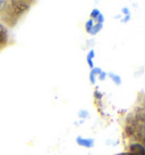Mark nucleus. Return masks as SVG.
I'll list each match as a JSON object with an SVG mask.
<instances>
[{
  "label": "nucleus",
  "instance_id": "1",
  "mask_svg": "<svg viewBox=\"0 0 145 155\" xmlns=\"http://www.w3.org/2000/svg\"><path fill=\"white\" fill-rule=\"evenodd\" d=\"M33 5L34 1H26V0L8 1L4 12L0 14V21L8 29L14 28L15 25L18 23V21L32 8Z\"/></svg>",
  "mask_w": 145,
  "mask_h": 155
},
{
  "label": "nucleus",
  "instance_id": "2",
  "mask_svg": "<svg viewBox=\"0 0 145 155\" xmlns=\"http://www.w3.org/2000/svg\"><path fill=\"white\" fill-rule=\"evenodd\" d=\"M75 143L77 146L85 148V150H92L95 146V139L93 137H85L82 135H78L75 138Z\"/></svg>",
  "mask_w": 145,
  "mask_h": 155
},
{
  "label": "nucleus",
  "instance_id": "3",
  "mask_svg": "<svg viewBox=\"0 0 145 155\" xmlns=\"http://www.w3.org/2000/svg\"><path fill=\"white\" fill-rule=\"evenodd\" d=\"M10 41L9 29L0 21V50L6 48Z\"/></svg>",
  "mask_w": 145,
  "mask_h": 155
},
{
  "label": "nucleus",
  "instance_id": "4",
  "mask_svg": "<svg viewBox=\"0 0 145 155\" xmlns=\"http://www.w3.org/2000/svg\"><path fill=\"white\" fill-rule=\"evenodd\" d=\"M127 152H131V153H134V154L145 155L144 144L138 143V141H129V144L127 146Z\"/></svg>",
  "mask_w": 145,
  "mask_h": 155
},
{
  "label": "nucleus",
  "instance_id": "5",
  "mask_svg": "<svg viewBox=\"0 0 145 155\" xmlns=\"http://www.w3.org/2000/svg\"><path fill=\"white\" fill-rule=\"evenodd\" d=\"M120 23L121 24H127L131 21V10L128 6H122L120 8Z\"/></svg>",
  "mask_w": 145,
  "mask_h": 155
},
{
  "label": "nucleus",
  "instance_id": "6",
  "mask_svg": "<svg viewBox=\"0 0 145 155\" xmlns=\"http://www.w3.org/2000/svg\"><path fill=\"white\" fill-rule=\"evenodd\" d=\"M102 70H103V68H100V66H94L93 68L90 70V72H88V81H90V83H91L92 86H97V75L101 73Z\"/></svg>",
  "mask_w": 145,
  "mask_h": 155
},
{
  "label": "nucleus",
  "instance_id": "7",
  "mask_svg": "<svg viewBox=\"0 0 145 155\" xmlns=\"http://www.w3.org/2000/svg\"><path fill=\"white\" fill-rule=\"evenodd\" d=\"M95 56H97V53H95V49L94 48H91L87 50L86 55H85V61H86V64L90 70L95 66V64H94Z\"/></svg>",
  "mask_w": 145,
  "mask_h": 155
},
{
  "label": "nucleus",
  "instance_id": "8",
  "mask_svg": "<svg viewBox=\"0 0 145 155\" xmlns=\"http://www.w3.org/2000/svg\"><path fill=\"white\" fill-rule=\"evenodd\" d=\"M108 79L111 81L116 87H120L122 84V78L117 72H108Z\"/></svg>",
  "mask_w": 145,
  "mask_h": 155
},
{
  "label": "nucleus",
  "instance_id": "9",
  "mask_svg": "<svg viewBox=\"0 0 145 155\" xmlns=\"http://www.w3.org/2000/svg\"><path fill=\"white\" fill-rule=\"evenodd\" d=\"M90 117H91V113H90V111L87 108H79L77 111V119L78 121H79V123L83 124Z\"/></svg>",
  "mask_w": 145,
  "mask_h": 155
},
{
  "label": "nucleus",
  "instance_id": "10",
  "mask_svg": "<svg viewBox=\"0 0 145 155\" xmlns=\"http://www.w3.org/2000/svg\"><path fill=\"white\" fill-rule=\"evenodd\" d=\"M104 28V24H100V23H95V24L93 25V28L90 30V32H88V35H91V37H97V34L101 32L102 30Z\"/></svg>",
  "mask_w": 145,
  "mask_h": 155
},
{
  "label": "nucleus",
  "instance_id": "11",
  "mask_svg": "<svg viewBox=\"0 0 145 155\" xmlns=\"http://www.w3.org/2000/svg\"><path fill=\"white\" fill-rule=\"evenodd\" d=\"M103 98H104V94L102 90H100L99 88H95L94 91H93V99H94V103L97 102H103Z\"/></svg>",
  "mask_w": 145,
  "mask_h": 155
},
{
  "label": "nucleus",
  "instance_id": "12",
  "mask_svg": "<svg viewBox=\"0 0 145 155\" xmlns=\"http://www.w3.org/2000/svg\"><path fill=\"white\" fill-rule=\"evenodd\" d=\"M102 14H103V13H102L101 10L99 9L97 7H94V8H92V10H91V13H90V17H88V18L93 19V21L95 22V21H97V19L99 18Z\"/></svg>",
  "mask_w": 145,
  "mask_h": 155
},
{
  "label": "nucleus",
  "instance_id": "13",
  "mask_svg": "<svg viewBox=\"0 0 145 155\" xmlns=\"http://www.w3.org/2000/svg\"><path fill=\"white\" fill-rule=\"evenodd\" d=\"M94 24H95V22H94L93 19L87 18L86 22L84 23V30H85V32H86V33H88V32H90V30L92 29Z\"/></svg>",
  "mask_w": 145,
  "mask_h": 155
},
{
  "label": "nucleus",
  "instance_id": "14",
  "mask_svg": "<svg viewBox=\"0 0 145 155\" xmlns=\"http://www.w3.org/2000/svg\"><path fill=\"white\" fill-rule=\"evenodd\" d=\"M106 79H108V72L104 71V70H102L101 73L97 75V81H100V82H104Z\"/></svg>",
  "mask_w": 145,
  "mask_h": 155
},
{
  "label": "nucleus",
  "instance_id": "15",
  "mask_svg": "<svg viewBox=\"0 0 145 155\" xmlns=\"http://www.w3.org/2000/svg\"><path fill=\"white\" fill-rule=\"evenodd\" d=\"M7 0H0V14L4 12V9L6 8V6H7Z\"/></svg>",
  "mask_w": 145,
  "mask_h": 155
},
{
  "label": "nucleus",
  "instance_id": "16",
  "mask_svg": "<svg viewBox=\"0 0 145 155\" xmlns=\"http://www.w3.org/2000/svg\"><path fill=\"white\" fill-rule=\"evenodd\" d=\"M113 155H126V152H120V153H116Z\"/></svg>",
  "mask_w": 145,
  "mask_h": 155
},
{
  "label": "nucleus",
  "instance_id": "17",
  "mask_svg": "<svg viewBox=\"0 0 145 155\" xmlns=\"http://www.w3.org/2000/svg\"><path fill=\"white\" fill-rule=\"evenodd\" d=\"M126 155H140V154H134V153H131V152H126Z\"/></svg>",
  "mask_w": 145,
  "mask_h": 155
}]
</instances>
